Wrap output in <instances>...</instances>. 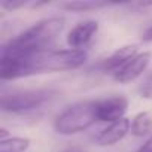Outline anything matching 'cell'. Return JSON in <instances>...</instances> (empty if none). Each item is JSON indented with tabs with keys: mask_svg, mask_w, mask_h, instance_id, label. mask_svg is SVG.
I'll list each match as a JSON object with an SVG mask.
<instances>
[{
	"mask_svg": "<svg viewBox=\"0 0 152 152\" xmlns=\"http://www.w3.org/2000/svg\"><path fill=\"white\" fill-rule=\"evenodd\" d=\"M152 133V115L149 112H139L131 121V134L145 137Z\"/></svg>",
	"mask_w": 152,
	"mask_h": 152,
	"instance_id": "8fae6325",
	"label": "cell"
},
{
	"mask_svg": "<svg viewBox=\"0 0 152 152\" xmlns=\"http://www.w3.org/2000/svg\"><path fill=\"white\" fill-rule=\"evenodd\" d=\"M97 119V100H82L66 107L54 121L58 134L72 136L88 130Z\"/></svg>",
	"mask_w": 152,
	"mask_h": 152,
	"instance_id": "3957f363",
	"label": "cell"
},
{
	"mask_svg": "<svg viewBox=\"0 0 152 152\" xmlns=\"http://www.w3.org/2000/svg\"><path fill=\"white\" fill-rule=\"evenodd\" d=\"M110 5H113V3L100 2V0H76V2L63 3L61 8L66 11H72V12H91V11H99V9L107 8Z\"/></svg>",
	"mask_w": 152,
	"mask_h": 152,
	"instance_id": "30bf717a",
	"label": "cell"
},
{
	"mask_svg": "<svg viewBox=\"0 0 152 152\" xmlns=\"http://www.w3.org/2000/svg\"><path fill=\"white\" fill-rule=\"evenodd\" d=\"M142 40H143V42H149V43H152V26L148 27V28L143 31V34H142Z\"/></svg>",
	"mask_w": 152,
	"mask_h": 152,
	"instance_id": "2e32d148",
	"label": "cell"
},
{
	"mask_svg": "<svg viewBox=\"0 0 152 152\" xmlns=\"http://www.w3.org/2000/svg\"><path fill=\"white\" fill-rule=\"evenodd\" d=\"M139 94L146 99V100H152V73L148 75L146 78L140 82L139 85Z\"/></svg>",
	"mask_w": 152,
	"mask_h": 152,
	"instance_id": "5bb4252c",
	"label": "cell"
},
{
	"mask_svg": "<svg viewBox=\"0 0 152 152\" xmlns=\"http://www.w3.org/2000/svg\"><path fill=\"white\" fill-rule=\"evenodd\" d=\"M64 18L60 17L43 18L34 23L27 30H24L15 39L9 40L2 48V51L11 54H31L49 49V46L57 40V37L64 30Z\"/></svg>",
	"mask_w": 152,
	"mask_h": 152,
	"instance_id": "7a4b0ae2",
	"label": "cell"
},
{
	"mask_svg": "<svg viewBox=\"0 0 152 152\" xmlns=\"http://www.w3.org/2000/svg\"><path fill=\"white\" fill-rule=\"evenodd\" d=\"M2 8L8 12H14L23 8H34V0H12V2H3Z\"/></svg>",
	"mask_w": 152,
	"mask_h": 152,
	"instance_id": "4fadbf2b",
	"label": "cell"
},
{
	"mask_svg": "<svg viewBox=\"0 0 152 152\" xmlns=\"http://www.w3.org/2000/svg\"><path fill=\"white\" fill-rule=\"evenodd\" d=\"M30 146V139L27 137H9L0 140V152H24Z\"/></svg>",
	"mask_w": 152,
	"mask_h": 152,
	"instance_id": "7c38bea8",
	"label": "cell"
},
{
	"mask_svg": "<svg viewBox=\"0 0 152 152\" xmlns=\"http://www.w3.org/2000/svg\"><path fill=\"white\" fill-rule=\"evenodd\" d=\"M88 58L84 49H43L31 54H0V79L15 81L31 75L79 69Z\"/></svg>",
	"mask_w": 152,
	"mask_h": 152,
	"instance_id": "6da1fadb",
	"label": "cell"
},
{
	"mask_svg": "<svg viewBox=\"0 0 152 152\" xmlns=\"http://www.w3.org/2000/svg\"><path fill=\"white\" fill-rule=\"evenodd\" d=\"M128 109V100L124 96H112L103 100H97V119L99 122H116L125 118Z\"/></svg>",
	"mask_w": 152,
	"mask_h": 152,
	"instance_id": "5b68a950",
	"label": "cell"
},
{
	"mask_svg": "<svg viewBox=\"0 0 152 152\" xmlns=\"http://www.w3.org/2000/svg\"><path fill=\"white\" fill-rule=\"evenodd\" d=\"M152 54L151 52H140L137 54L133 60H130L121 70H118L113 75V79L119 84H128L136 81L139 76L143 75V72L148 69L149 63H151Z\"/></svg>",
	"mask_w": 152,
	"mask_h": 152,
	"instance_id": "8992f818",
	"label": "cell"
},
{
	"mask_svg": "<svg viewBox=\"0 0 152 152\" xmlns=\"http://www.w3.org/2000/svg\"><path fill=\"white\" fill-rule=\"evenodd\" d=\"M128 131H131V121L128 118H122L103 128L97 134L96 143L99 146H113L118 142H121L128 134Z\"/></svg>",
	"mask_w": 152,
	"mask_h": 152,
	"instance_id": "ba28073f",
	"label": "cell"
},
{
	"mask_svg": "<svg viewBox=\"0 0 152 152\" xmlns=\"http://www.w3.org/2000/svg\"><path fill=\"white\" fill-rule=\"evenodd\" d=\"M137 55V46L136 45H122L121 48L115 49L109 57H106L100 63V69L106 73H116L121 70L130 60H133Z\"/></svg>",
	"mask_w": 152,
	"mask_h": 152,
	"instance_id": "9c48e42d",
	"label": "cell"
},
{
	"mask_svg": "<svg viewBox=\"0 0 152 152\" xmlns=\"http://www.w3.org/2000/svg\"><path fill=\"white\" fill-rule=\"evenodd\" d=\"M99 31V23L94 20H87L76 24L67 34V45L70 49H84L94 34Z\"/></svg>",
	"mask_w": 152,
	"mask_h": 152,
	"instance_id": "52a82bcc",
	"label": "cell"
},
{
	"mask_svg": "<svg viewBox=\"0 0 152 152\" xmlns=\"http://www.w3.org/2000/svg\"><path fill=\"white\" fill-rule=\"evenodd\" d=\"M61 152H84V151H81V149H78V148H67V149H64V151H61Z\"/></svg>",
	"mask_w": 152,
	"mask_h": 152,
	"instance_id": "e0dca14e",
	"label": "cell"
},
{
	"mask_svg": "<svg viewBox=\"0 0 152 152\" xmlns=\"http://www.w3.org/2000/svg\"><path fill=\"white\" fill-rule=\"evenodd\" d=\"M137 152H152V136L137 149Z\"/></svg>",
	"mask_w": 152,
	"mask_h": 152,
	"instance_id": "9a60e30c",
	"label": "cell"
},
{
	"mask_svg": "<svg viewBox=\"0 0 152 152\" xmlns=\"http://www.w3.org/2000/svg\"><path fill=\"white\" fill-rule=\"evenodd\" d=\"M58 96V91L55 90H20L12 91L9 94L3 93L0 99V107L3 112L9 113H26L34 109H39L54 100Z\"/></svg>",
	"mask_w": 152,
	"mask_h": 152,
	"instance_id": "277c9868",
	"label": "cell"
}]
</instances>
